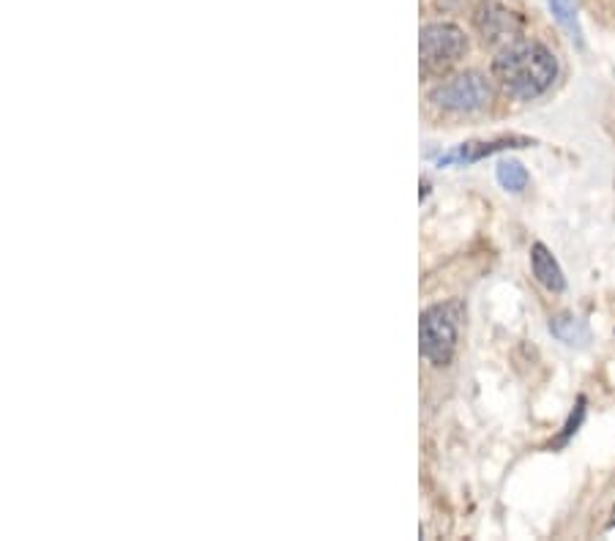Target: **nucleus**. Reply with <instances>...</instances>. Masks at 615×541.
<instances>
[{
    "mask_svg": "<svg viewBox=\"0 0 615 541\" xmlns=\"http://www.w3.org/2000/svg\"><path fill=\"white\" fill-rule=\"evenodd\" d=\"M492 77L518 102H531L553 89L559 77V61L544 44L520 39V42L503 46L492 58Z\"/></svg>",
    "mask_w": 615,
    "mask_h": 541,
    "instance_id": "1",
    "label": "nucleus"
},
{
    "mask_svg": "<svg viewBox=\"0 0 615 541\" xmlns=\"http://www.w3.org/2000/svg\"><path fill=\"white\" fill-rule=\"evenodd\" d=\"M466 310L460 301H444L421 312L419 320V351L432 366L451 364L460 340V323Z\"/></svg>",
    "mask_w": 615,
    "mask_h": 541,
    "instance_id": "2",
    "label": "nucleus"
},
{
    "mask_svg": "<svg viewBox=\"0 0 615 541\" xmlns=\"http://www.w3.org/2000/svg\"><path fill=\"white\" fill-rule=\"evenodd\" d=\"M468 37L455 22H427L419 37L421 74L425 77H440L451 72L466 58Z\"/></svg>",
    "mask_w": 615,
    "mask_h": 541,
    "instance_id": "3",
    "label": "nucleus"
},
{
    "mask_svg": "<svg viewBox=\"0 0 615 541\" xmlns=\"http://www.w3.org/2000/svg\"><path fill=\"white\" fill-rule=\"evenodd\" d=\"M427 98L435 107L449 110V113H476V110H484L490 104L492 89L490 80L481 72H462L435 85Z\"/></svg>",
    "mask_w": 615,
    "mask_h": 541,
    "instance_id": "4",
    "label": "nucleus"
},
{
    "mask_svg": "<svg viewBox=\"0 0 615 541\" xmlns=\"http://www.w3.org/2000/svg\"><path fill=\"white\" fill-rule=\"evenodd\" d=\"M473 25L484 46H490L496 52L525 39V20H522L518 11L509 9V6L498 3V0H484L476 9Z\"/></svg>",
    "mask_w": 615,
    "mask_h": 541,
    "instance_id": "5",
    "label": "nucleus"
},
{
    "mask_svg": "<svg viewBox=\"0 0 615 541\" xmlns=\"http://www.w3.org/2000/svg\"><path fill=\"white\" fill-rule=\"evenodd\" d=\"M533 145V139L528 137H503V139H492V143H462L457 145L455 150L444 154L438 159V167H451V165H473V162L487 159L492 154H501V150H512V148H528Z\"/></svg>",
    "mask_w": 615,
    "mask_h": 541,
    "instance_id": "6",
    "label": "nucleus"
},
{
    "mask_svg": "<svg viewBox=\"0 0 615 541\" xmlns=\"http://www.w3.org/2000/svg\"><path fill=\"white\" fill-rule=\"evenodd\" d=\"M531 269L536 282L542 284L544 290H550V293H564L566 290V277L564 271H561L559 260H555L553 252L539 241L531 247Z\"/></svg>",
    "mask_w": 615,
    "mask_h": 541,
    "instance_id": "7",
    "label": "nucleus"
},
{
    "mask_svg": "<svg viewBox=\"0 0 615 541\" xmlns=\"http://www.w3.org/2000/svg\"><path fill=\"white\" fill-rule=\"evenodd\" d=\"M550 334L555 336V340H561L564 345H585V342L591 340V331H588V325L583 323L580 318H574V315H555V318H550Z\"/></svg>",
    "mask_w": 615,
    "mask_h": 541,
    "instance_id": "8",
    "label": "nucleus"
},
{
    "mask_svg": "<svg viewBox=\"0 0 615 541\" xmlns=\"http://www.w3.org/2000/svg\"><path fill=\"white\" fill-rule=\"evenodd\" d=\"M548 6L569 37H572L577 44H583V28H580V17L574 0H548Z\"/></svg>",
    "mask_w": 615,
    "mask_h": 541,
    "instance_id": "9",
    "label": "nucleus"
},
{
    "mask_svg": "<svg viewBox=\"0 0 615 541\" xmlns=\"http://www.w3.org/2000/svg\"><path fill=\"white\" fill-rule=\"evenodd\" d=\"M496 178H498V184L503 186V189L514 191V195L525 189L528 180H531V178H528L525 167H522L520 162H514V159L501 162V165H498V170H496Z\"/></svg>",
    "mask_w": 615,
    "mask_h": 541,
    "instance_id": "10",
    "label": "nucleus"
},
{
    "mask_svg": "<svg viewBox=\"0 0 615 541\" xmlns=\"http://www.w3.org/2000/svg\"><path fill=\"white\" fill-rule=\"evenodd\" d=\"M585 405H588V403H585V397H577V405H574V410L569 413L564 429H561L559 438H555L553 444H550V449H564L569 440L574 438V433H577L580 424H583V418H585Z\"/></svg>",
    "mask_w": 615,
    "mask_h": 541,
    "instance_id": "11",
    "label": "nucleus"
},
{
    "mask_svg": "<svg viewBox=\"0 0 615 541\" xmlns=\"http://www.w3.org/2000/svg\"><path fill=\"white\" fill-rule=\"evenodd\" d=\"M607 528H615V506H613V514H611V522H607Z\"/></svg>",
    "mask_w": 615,
    "mask_h": 541,
    "instance_id": "12",
    "label": "nucleus"
}]
</instances>
